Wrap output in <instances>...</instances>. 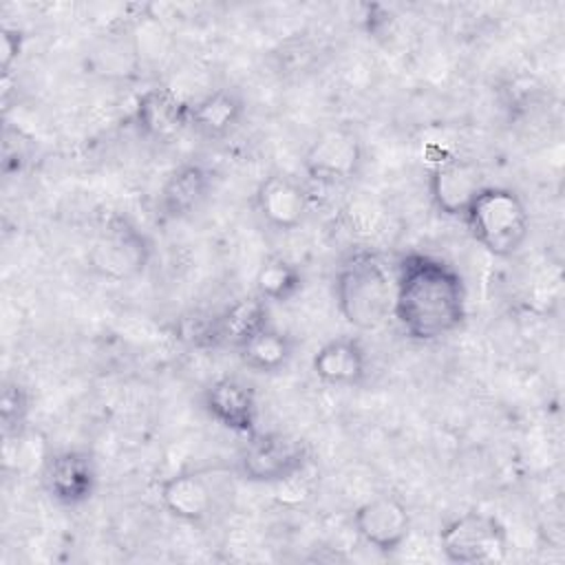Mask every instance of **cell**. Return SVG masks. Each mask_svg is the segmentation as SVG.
<instances>
[{"mask_svg":"<svg viewBox=\"0 0 565 565\" xmlns=\"http://www.w3.org/2000/svg\"><path fill=\"white\" fill-rule=\"evenodd\" d=\"M132 126L141 139L166 143L188 128V102L166 86H150L135 102Z\"/></svg>","mask_w":565,"mask_h":565,"instance_id":"obj_16","label":"cell"},{"mask_svg":"<svg viewBox=\"0 0 565 565\" xmlns=\"http://www.w3.org/2000/svg\"><path fill=\"white\" fill-rule=\"evenodd\" d=\"M214 188L212 170L201 161H183L168 172L157 194V216L166 223L199 212Z\"/></svg>","mask_w":565,"mask_h":565,"instance_id":"obj_13","label":"cell"},{"mask_svg":"<svg viewBox=\"0 0 565 565\" xmlns=\"http://www.w3.org/2000/svg\"><path fill=\"white\" fill-rule=\"evenodd\" d=\"M311 373L324 386L355 388L369 375V355L360 338L333 335L311 355Z\"/></svg>","mask_w":565,"mask_h":565,"instance_id":"obj_15","label":"cell"},{"mask_svg":"<svg viewBox=\"0 0 565 565\" xmlns=\"http://www.w3.org/2000/svg\"><path fill=\"white\" fill-rule=\"evenodd\" d=\"M294 351L296 340L287 331L269 322L252 338H247L236 349V355L245 369L260 375H276L289 366V362L294 360Z\"/></svg>","mask_w":565,"mask_h":565,"instance_id":"obj_19","label":"cell"},{"mask_svg":"<svg viewBox=\"0 0 565 565\" xmlns=\"http://www.w3.org/2000/svg\"><path fill=\"white\" fill-rule=\"evenodd\" d=\"M40 486L60 508L86 505L99 488V468L93 452L84 448L53 450L42 459Z\"/></svg>","mask_w":565,"mask_h":565,"instance_id":"obj_8","label":"cell"},{"mask_svg":"<svg viewBox=\"0 0 565 565\" xmlns=\"http://www.w3.org/2000/svg\"><path fill=\"white\" fill-rule=\"evenodd\" d=\"M254 287L256 294L265 300V302H289L294 300L302 287H305V274L302 269L289 260L287 256L280 254H269L254 278Z\"/></svg>","mask_w":565,"mask_h":565,"instance_id":"obj_20","label":"cell"},{"mask_svg":"<svg viewBox=\"0 0 565 565\" xmlns=\"http://www.w3.org/2000/svg\"><path fill=\"white\" fill-rule=\"evenodd\" d=\"M24 31L11 24H2L0 29V68L2 75L7 77L11 73V66L18 62V57L24 51Z\"/></svg>","mask_w":565,"mask_h":565,"instance_id":"obj_22","label":"cell"},{"mask_svg":"<svg viewBox=\"0 0 565 565\" xmlns=\"http://www.w3.org/2000/svg\"><path fill=\"white\" fill-rule=\"evenodd\" d=\"M488 254L510 258L530 236V212L521 194L508 185H486L461 218Z\"/></svg>","mask_w":565,"mask_h":565,"instance_id":"obj_3","label":"cell"},{"mask_svg":"<svg viewBox=\"0 0 565 565\" xmlns=\"http://www.w3.org/2000/svg\"><path fill=\"white\" fill-rule=\"evenodd\" d=\"M201 408L221 428L245 439L258 430V395L254 386L241 377L221 375L207 382L201 391Z\"/></svg>","mask_w":565,"mask_h":565,"instance_id":"obj_10","label":"cell"},{"mask_svg":"<svg viewBox=\"0 0 565 565\" xmlns=\"http://www.w3.org/2000/svg\"><path fill=\"white\" fill-rule=\"evenodd\" d=\"M486 185L481 168L468 159L444 161L426 177V190L433 207L448 218H463L470 203Z\"/></svg>","mask_w":565,"mask_h":565,"instance_id":"obj_11","label":"cell"},{"mask_svg":"<svg viewBox=\"0 0 565 565\" xmlns=\"http://www.w3.org/2000/svg\"><path fill=\"white\" fill-rule=\"evenodd\" d=\"M269 322V302L254 294L234 300L223 311L212 316L199 338H203L210 347H230L236 351L247 338Z\"/></svg>","mask_w":565,"mask_h":565,"instance_id":"obj_17","label":"cell"},{"mask_svg":"<svg viewBox=\"0 0 565 565\" xmlns=\"http://www.w3.org/2000/svg\"><path fill=\"white\" fill-rule=\"evenodd\" d=\"M311 461V446L305 437L285 430H256L238 452L241 479L258 486H276L296 479Z\"/></svg>","mask_w":565,"mask_h":565,"instance_id":"obj_4","label":"cell"},{"mask_svg":"<svg viewBox=\"0 0 565 565\" xmlns=\"http://www.w3.org/2000/svg\"><path fill=\"white\" fill-rule=\"evenodd\" d=\"M355 534L380 554H395L411 536L413 519L406 501L393 492H382L353 510Z\"/></svg>","mask_w":565,"mask_h":565,"instance_id":"obj_9","label":"cell"},{"mask_svg":"<svg viewBox=\"0 0 565 565\" xmlns=\"http://www.w3.org/2000/svg\"><path fill=\"white\" fill-rule=\"evenodd\" d=\"M439 550L448 563H497L508 554V530L490 512L468 510L439 530Z\"/></svg>","mask_w":565,"mask_h":565,"instance_id":"obj_6","label":"cell"},{"mask_svg":"<svg viewBox=\"0 0 565 565\" xmlns=\"http://www.w3.org/2000/svg\"><path fill=\"white\" fill-rule=\"evenodd\" d=\"M245 117V99L236 88H214L196 102H188V130L205 139L232 135Z\"/></svg>","mask_w":565,"mask_h":565,"instance_id":"obj_18","label":"cell"},{"mask_svg":"<svg viewBox=\"0 0 565 565\" xmlns=\"http://www.w3.org/2000/svg\"><path fill=\"white\" fill-rule=\"evenodd\" d=\"M393 318L406 338L437 342L457 333L468 318V287L441 256L411 249L393 269Z\"/></svg>","mask_w":565,"mask_h":565,"instance_id":"obj_1","label":"cell"},{"mask_svg":"<svg viewBox=\"0 0 565 565\" xmlns=\"http://www.w3.org/2000/svg\"><path fill=\"white\" fill-rule=\"evenodd\" d=\"M152 258V241L126 216H113L93 238L86 263L88 269L110 282L139 278Z\"/></svg>","mask_w":565,"mask_h":565,"instance_id":"obj_5","label":"cell"},{"mask_svg":"<svg viewBox=\"0 0 565 565\" xmlns=\"http://www.w3.org/2000/svg\"><path fill=\"white\" fill-rule=\"evenodd\" d=\"M29 415H31L29 388L20 380L7 377L2 382V395H0V428L7 444L24 437L29 428Z\"/></svg>","mask_w":565,"mask_h":565,"instance_id":"obj_21","label":"cell"},{"mask_svg":"<svg viewBox=\"0 0 565 565\" xmlns=\"http://www.w3.org/2000/svg\"><path fill=\"white\" fill-rule=\"evenodd\" d=\"M333 300L342 320L355 331H375L393 316V274L382 256L355 249L333 276Z\"/></svg>","mask_w":565,"mask_h":565,"instance_id":"obj_2","label":"cell"},{"mask_svg":"<svg viewBox=\"0 0 565 565\" xmlns=\"http://www.w3.org/2000/svg\"><path fill=\"white\" fill-rule=\"evenodd\" d=\"M364 168V143L360 135L344 126L320 130L302 152L305 174L324 188L353 183Z\"/></svg>","mask_w":565,"mask_h":565,"instance_id":"obj_7","label":"cell"},{"mask_svg":"<svg viewBox=\"0 0 565 565\" xmlns=\"http://www.w3.org/2000/svg\"><path fill=\"white\" fill-rule=\"evenodd\" d=\"M254 205L265 225L278 232H294L307 221L311 196L296 177L271 172L258 183Z\"/></svg>","mask_w":565,"mask_h":565,"instance_id":"obj_12","label":"cell"},{"mask_svg":"<svg viewBox=\"0 0 565 565\" xmlns=\"http://www.w3.org/2000/svg\"><path fill=\"white\" fill-rule=\"evenodd\" d=\"M163 510L181 523H203L216 505V490L207 470H179L163 477L157 486Z\"/></svg>","mask_w":565,"mask_h":565,"instance_id":"obj_14","label":"cell"}]
</instances>
